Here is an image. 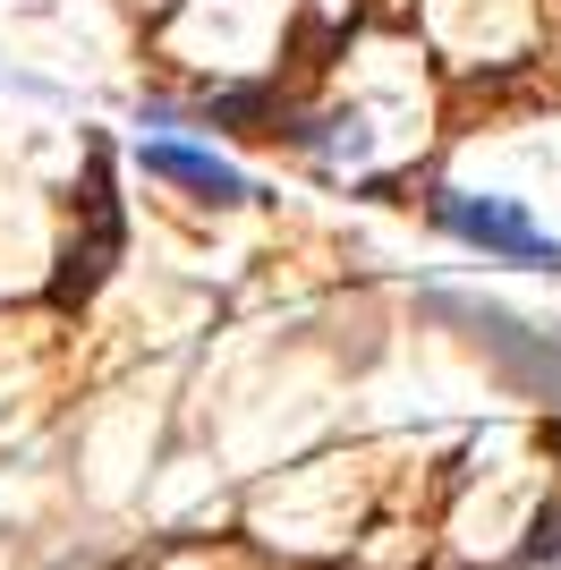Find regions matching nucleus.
<instances>
[{"instance_id":"20e7f679","label":"nucleus","mask_w":561,"mask_h":570,"mask_svg":"<svg viewBox=\"0 0 561 570\" xmlns=\"http://www.w3.org/2000/svg\"><path fill=\"white\" fill-rule=\"evenodd\" d=\"M528 553H537V562L553 553V562H561V511H537V546H528Z\"/></svg>"},{"instance_id":"f257e3e1","label":"nucleus","mask_w":561,"mask_h":570,"mask_svg":"<svg viewBox=\"0 0 561 570\" xmlns=\"http://www.w3.org/2000/svg\"><path fill=\"white\" fill-rule=\"evenodd\" d=\"M434 307H443L451 324H468L476 350H493V366H502L528 401H561V333H528L519 315L476 307V298H434Z\"/></svg>"},{"instance_id":"7ed1b4c3","label":"nucleus","mask_w":561,"mask_h":570,"mask_svg":"<svg viewBox=\"0 0 561 570\" xmlns=\"http://www.w3.org/2000/svg\"><path fill=\"white\" fill-rule=\"evenodd\" d=\"M137 163L154 170V179H170V188H196L213 196V205H247V179H238L222 154H196V145H170V137H145Z\"/></svg>"},{"instance_id":"39448f33","label":"nucleus","mask_w":561,"mask_h":570,"mask_svg":"<svg viewBox=\"0 0 561 570\" xmlns=\"http://www.w3.org/2000/svg\"><path fill=\"white\" fill-rule=\"evenodd\" d=\"M544 452H553V460H561V417H544Z\"/></svg>"},{"instance_id":"f03ea898","label":"nucleus","mask_w":561,"mask_h":570,"mask_svg":"<svg viewBox=\"0 0 561 570\" xmlns=\"http://www.w3.org/2000/svg\"><path fill=\"white\" fill-rule=\"evenodd\" d=\"M434 222H443L460 247H476V256H502V264H561V238H553V230H537V222L519 214L511 196L443 188V196H434Z\"/></svg>"}]
</instances>
